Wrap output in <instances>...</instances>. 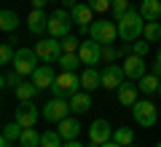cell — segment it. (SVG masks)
<instances>
[{"label":"cell","instance_id":"cell-1","mask_svg":"<svg viewBox=\"0 0 161 147\" xmlns=\"http://www.w3.org/2000/svg\"><path fill=\"white\" fill-rule=\"evenodd\" d=\"M142 29H145V19L140 11H132L129 8L124 16L118 19V38L124 43H134L137 38H142Z\"/></svg>","mask_w":161,"mask_h":147},{"label":"cell","instance_id":"cell-2","mask_svg":"<svg viewBox=\"0 0 161 147\" xmlns=\"http://www.w3.org/2000/svg\"><path fill=\"white\" fill-rule=\"evenodd\" d=\"M73 13L67 11V8H57V11L48 16V35L51 38H57V40H62L64 35H70L73 32Z\"/></svg>","mask_w":161,"mask_h":147},{"label":"cell","instance_id":"cell-3","mask_svg":"<svg viewBox=\"0 0 161 147\" xmlns=\"http://www.w3.org/2000/svg\"><path fill=\"white\" fill-rule=\"evenodd\" d=\"M78 91H80V75L64 72V70L57 75V80H54V86H51V94L62 96V99H70V96L78 94Z\"/></svg>","mask_w":161,"mask_h":147},{"label":"cell","instance_id":"cell-4","mask_svg":"<svg viewBox=\"0 0 161 147\" xmlns=\"http://www.w3.org/2000/svg\"><path fill=\"white\" fill-rule=\"evenodd\" d=\"M89 38L97 40V43H102V45H110V43H115V38H118V24H115V22H105V19L92 22V27H89Z\"/></svg>","mask_w":161,"mask_h":147},{"label":"cell","instance_id":"cell-5","mask_svg":"<svg viewBox=\"0 0 161 147\" xmlns=\"http://www.w3.org/2000/svg\"><path fill=\"white\" fill-rule=\"evenodd\" d=\"M132 115H134V123L142 126V129H150V126H156V120H158L156 104L148 102V99H137L134 107H132Z\"/></svg>","mask_w":161,"mask_h":147},{"label":"cell","instance_id":"cell-6","mask_svg":"<svg viewBox=\"0 0 161 147\" xmlns=\"http://www.w3.org/2000/svg\"><path fill=\"white\" fill-rule=\"evenodd\" d=\"M70 113H73V110H70V99H62V96H54V99H48V102L43 104V110H40V115H43L46 120H51V123L64 120Z\"/></svg>","mask_w":161,"mask_h":147},{"label":"cell","instance_id":"cell-7","mask_svg":"<svg viewBox=\"0 0 161 147\" xmlns=\"http://www.w3.org/2000/svg\"><path fill=\"white\" fill-rule=\"evenodd\" d=\"M14 70H16L19 75H32L35 70H38V54H35V48H16V59H14L11 64Z\"/></svg>","mask_w":161,"mask_h":147},{"label":"cell","instance_id":"cell-8","mask_svg":"<svg viewBox=\"0 0 161 147\" xmlns=\"http://www.w3.org/2000/svg\"><path fill=\"white\" fill-rule=\"evenodd\" d=\"M35 54H38L40 62L46 64H54L59 62V56H62V43H59L57 38H46V40H38V45H35Z\"/></svg>","mask_w":161,"mask_h":147},{"label":"cell","instance_id":"cell-9","mask_svg":"<svg viewBox=\"0 0 161 147\" xmlns=\"http://www.w3.org/2000/svg\"><path fill=\"white\" fill-rule=\"evenodd\" d=\"M78 56H80V62L86 64V67H94V64H99L102 62V43H97V40H83L80 43V48H78Z\"/></svg>","mask_w":161,"mask_h":147},{"label":"cell","instance_id":"cell-10","mask_svg":"<svg viewBox=\"0 0 161 147\" xmlns=\"http://www.w3.org/2000/svg\"><path fill=\"white\" fill-rule=\"evenodd\" d=\"M16 123L24 129H35L38 123V104L35 102H19L16 107Z\"/></svg>","mask_w":161,"mask_h":147},{"label":"cell","instance_id":"cell-11","mask_svg":"<svg viewBox=\"0 0 161 147\" xmlns=\"http://www.w3.org/2000/svg\"><path fill=\"white\" fill-rule=\"evenodd\" d=\"M89 139L94 142V144H105V142H110L113 139V129H110V123L108 120H94L92 126H89Z\"/></svg>","mask_w":161,"mask_h":147},{"label":"cell","instance_id":"cell-12","mask_svg":"<svg viewBox=\"0 0 161 147\" xmlns=\"http://www.w3.org/2000/svg\"><path fill=\"white\" fill-rule=\"evenodd\" d=\"M30 78H32V83L38 86V91H43V88H51V86H54V80H57V72H54L51 64H40V67L35 70Z\"/></svg>","mask_w":161,"mask_h":147},{"label":"cell","instance_id":"cell-13","mask_svg":"<svg viewBox=\"0 0 161 147\" xmlns=\"http://www.w3.org/2000/svg\"><path fill=\"white\" fill-rule=\"evenodd\" d=\"M124 72H126L129 80H140L145 75V56H137V54H129L124 59Z\"/></svg>","mask_w":161,"mask_h":147},{"label":"cell","instance_id":"cell-14","mask_svg":"<svg viewBox=\"0 0 161 147\" xmlns=\"http://www.w3.org/2000/svg\"><path fill=\"white\" fill-rule=\"evenodd\" d=\"M124 78H126L124 67H118V64H108V67L102 70V88H118V86L124 83Z\"/></svg>","mask_w":161,"mask_h":147},{"label":"cell","instance_id":"cell-15","mask_svg":"<svg viewBox=\"0 0 161 147\" xmlns=\"http://www.w3.org/2000/svg\"><path fill=\"white\" fill-rule=\"evenodd\" d=\"M27 29H30L32 35L48 32V16L43 13V8H32V11H30V16H27Z\"/></svg>","mask_w":161,"mask_h":147},{"label":"cell","instance_id":"cell-16","mask_svg":"<svg viewBox=\"0 0 161 147\" xmlns=\"http://www.w3.org/2000/svg\"><path fill=\"white\" fill-rule=\"evenodd\" d=\"M78 134H80V120L78 118H64V120H59V136H62L64 142H73V139H78Z\"/></svg>","mask_w":161,"mask_h":147},{"label":"cell","instance_id":"cell-17","mask_svg":"<svg viewBox=\"0 0 161 147\" xmlns=\"http://www.w3.org/2000/svg\"><path fill=\"white\" fill-rule=\"evenodd\" d=\"M70 110H73V115H86L92 110V96H89V91H78V94L70 96Z\"/></svg>","mask_w":161,"mask_h":147},{"label":"cell","instance_id":"cell-18","mask_svg":"<svg viewBox=\"0 0 161 147\" xmlns=\"http://www.w3.org/2000/svg\"><path fill=\"white\" fill-rule=\"evenodd\" d=\"M118 102L124 104V107H134V102H137V91H140V86H134V83H129V80H124V83L118 86Z\"/></svg>","mask_w":161,"mask_h":147},{"label":"cell","instance_id":"cell-19","mask_svg":"<svg viewBox=\"0 0 161 147\" xmlns=\"http://www.w3.org/2000/svg\"><path fill=\"white\" fill-rule=\"evenodd\" d=\"M80 88L83 91L102 88V72H97V67H86L80 72Z\"/></svg>","mask_w":161,"mask_h":147},{"label":"cell","instance_id":"cell-20","mask_svg":"<svg viewBox=\"0 0 161 147\" xmlns=\"http://www.w3.org/2000/svg\"><path fill=\"white\" fill-rule=\"evenodd\" d=\"M70 13H73V22L78 24V27H83V29L92 27V16H94V11H92V6H89V3H78V6H75Z\"/></svg>","mask_w":161,"mask_h":147},{"label":"cell","instance_id":"cell-21","mask_svg":"<svg viewBox=\"0 0 161 147\" xmlns=\"http://www.w3.org/2000/svg\"><path fill=\"white\" fill-rule=\"evenodd\" d=\"M140 13L145 22H158L161 19V0H140Z\"/></svg>","mask_w":161,"mask_h":147},{"label":"cell","instance_id":"cell-22","mask_svg":"<svg viewBox=\"0 0 161 147\" xmlns=\"http://www.w3.org/2000/svg\"><path fill=\"white\" fill-rule=\"evenodd\" d=\"M0 29L3 32H16L19 29V13L11 8H3L0 11Z\"/></svg>","mask_w":161,"mask_h":147},{"label":"cell","instance_id":"cell-23","mask_svg":"<svg viewBox=\"0 0 161 147\" xmlns=\"http://www.w3.org/2000/svg\"><path fill=\"white\" fill-rule=\"evenodd\" d=\"M140 91H142V94L145 96H148V94H158V86H161V78H158V75H156V72H145L142 75V78H140Z\"/></svg>","mask_w":161,"mask_h":147},{"label":"cell","instance_id":"cell-24","mask_svg":"<svg viewBox=\"0 0 161 147\" xmlns=\"http://www.w3.org/2000/svg\"><path fill=\"white\" fill-rule=\"evenodd\" d=\"M14 94H16V99H19V102H32V99H35V94H38V86H35L32 80H30V83H24V80H22V83H19L16 88H14Z\"/></svg>","mask_w":161,"mask_h":147},{"label":"cell","instance_id":"cell-25","mask_svg":"<svg viewBox=\"0 0 161 147\" xmlns=\"http://www.w3.org/2000/svg\"><path fill=\"white\" fill-rule=\"evenodd\" d=\"M113 142H118L121 147L134 144V131H132V129H126V126H121V129H115V131H113Z\"/></svg>","mask_w":161,"mask_h":147},{"label":"cell","instance_id":"cell-26","mask_svg":"<svg viewBox=\"0 0 161 147\" xmlns=\"http://www.w3.org/2000/svg\"><path fill=\"white\" fill-rule=\"evenodd\" d=\"M142 38L148 40V43H158L161 40V22H145Z\"/></svg>","mask_w":161,"mask_h":147},{"label":"cell","instance_id":"cell-27","mask_svg":"<svg viewBox=\"0 0 161 147\" xmlns=\"http://www.w3.org/2000/svg\"><path fill=\"white\" fill-rule=\"evenodd\" d=\"M78 64H83L78 54H62V56H59V67H62L64 72H75Z\"/></svg>","mask_w":161,"mask_h":147},{"label":"cell","instance_id":"cell-28","mask_svg":"<svg viewBox=\"0 0 161 147\" xmlns=\"http://www.w3.org/2000/svg\"><path fill=\"white\" fill-rule=\"evenodd\" d=\"M64 139L59 136V131H43L40 134V147H62Z\"/></svg>","mask_w":161,"mask_h":147},{"label":"cell","instance_id":"cell-29","mask_svg":"<svg viewBox=\"0 0 161 147\" xmlns=\"http://www.w3.org/2000/svg\"><path fill=\"white\" fill-rule=\"evenodd\" d=\"M59 43H62V51H64V54H78V48H80V43H83V40L75 38V35L70 32V35H64Z\"/></svg>","mask_w":161,"mask_h":147},{"label":"cell","instance_id":"cell-30","mask_svg":"<svg viewBox=\"0 0 161 147\" xmlns=\"http://www.w3.org/2000/svg\"><path fill=\"white\" fill-rule=\"evenodd\" d=\"M22 131H24V126H19L16 120H14V123L3 126V139H8V142H19V139H22Z\"/></svg>","mask_w":161,"mask_h":147},{"label":"cell","instance_id":"cell-31","mask_svg":"<svg viewBox=\"0 0 161 147\" xmlns=\"http://www.w3.org/2000/svg\"><path fill=\"white\" fill-rule=\"evenodd\" d=\"M14 59H16V51H14V43L11 40H6V43L0 45V64H14Z\"/></svg>","mask_w":161,"mask_h":147},{"label":"cell","instance_id":"cell-32","mask_svg":"<svg viewBox=\"0 0 161 147\" xmlns=\"http://www.w3.org/2000/svg\"><path fill=\"white\" fill-rule=\"evenodd\" d=\"M19 144L22 147H40V136L35 129H24L22 131V139H19Z\"/></svg>","mask_w":161,"mask_h":147},{"label":"cell","instance_id":"cell-33","mask_svg":"<svg viewBox=\"0 0 161 147\" xmlns=\"http://www.w3.org/2000/svg\"><path fill=\"white\" fill-rule=\"evenodd\" d=\"M19 83H22V75L16 70H6L3 72V88H16Z\"/></svg>","mask_w":161,"mask_h":147},{"label":"cell","instance_id":"cell-34","mask_svg":"<svg viewBox=\"0 0 161 147\" xmlns=\"http://www.w3.org/2000/svg\"><path fill=\"white\" fill-rule=\"evenodd\" d=\"M132 51L137 54V56H148V51H150V43H148L145 38H137V40L132 43Z\"/></svg>","mask_w":161,"mask_h":147},{"label":"cell","instance_id":"cell-35","mask_svg":"<svg viewBox=\"0 0 161 147\" xmlns=\"http://www.w3.org/2000/svg\"><path fill=\"white\" fill-rule=\"evenodd\" d=\"M110 8H113V16H115V22H118V19L129 11V0H113V6H110Z\"/></svg>","mask_w":161,"mask_h":147},{"label":"cell","instance_id":"cell-36","mask_svg":"<svg viewBox=\"0 0 161 147\" xmlns=\"http://www.w3.org/2000/svg\"><path fill=\"white\" fill-rule=\"evenodd\" d=\"M89 6H92L94 13H105L110 6H113V0H89Z\"/></svg>","mask_w":161,"mask_h":147},{"label":"cell","instance_id":"cell-37","mask_svg":"<svg viewBox=\"0 0 161 147\" xmlns=\"http://www.w3.org/2000/svg\"><path fill=\"white\" fill-rule=\"evenodd\" d=\"M102 59H105V62H115V59H118V48H115L113 43L102 45Z\"/></svg>","mask_w":161,"mask_h":147},{"label":"cell","instance_id":"cell-38","mask_svg":"<svg viewBox=\"0 0 161 147\" xmlns=\"http://www.w3.org/2000/svg\"><path fill=\"white\" fill-rule=\"evenodd\" d=\"M129 54H134V51H132V43H124V45L118 48V56H121V59H126Z\"/></svg>","mask_w":161,"mask_h":147},{"label":"cell","instance_id":"cell-39","mask_svg":"<svg viewBox=\"0 0 161 147\" xmlns=\"http://www.w3.org/2000/svg\"><path fill=\"white\" fill-rule=\"evenodd\" d=\"M153 72H156V75L161 78V51L156 54V59H153Z\"/></svg>","mask_w":161,"mask_h":147},{"label":"cell","instance_id":"cell-40","mask_svg":"<svg viewBox=\"0 0 161 147\" xmlns=\"http://www.w3.org/2000/svg\"><path fill=\"white\" fill-rule=\"evenodd\" d=\"M32 3V8H46V3H51V0H30Z\"/></svg>","mask_w":161,"mask_h":147},{"label":"cell","instance_id":"cell-41","mask_svg":"<svg viewBox=\"0 0 161 147\" xmlns=\"http://www.w3.org/2000/svg\"><path fill=\"white\" fill-rule=\"evenodd\" d=\"M62 6H64V8H67V11H73V8H75V6H78V0H62Z\"/></svg>","mask_w":161,"mask_h":147},{"label":"cell","instance_id":"cell-42","mask_svg":"<svg viewBox=\"0 0 161 147\" xmlns=\"http://www.w3.org/2000/svg\"><path fill=\"white\" fill-rule=\"evenodd\" d=\"M62 147H83V144H80V142L78 139H73V142H64V144Z\"/></svg>","mask_w":161,"mask_h":147},{"label":"cell","instance_id":"cell-43","mask_svg":"<svg viewBox=\"0 0 161 147\" xmlns=\"http://www.w3.org/2000/svg\"><path fill=\"white\" fill-rule=\"evenodd\" d=\"M102 147H121V144H118V142H113V139H110V142H105Z\"/></svg>","mask_w":161,"mask_h":147},{"label":"cell","instance_id":"cell-44","mask_svg":"<svg viewBox=\"0 0 161 147\" xmlns=\"http://www.w3.org/2000/svg\"><path fill=\"white\" fill-rule=\"evenodd\" d=\"M89 147H102V144H94V142H92V144H89Z\"/></svg>","mask_w":161,"mask_h":147},{"label":"cell","instance_id":"cell-45","mask_svg":"<svg viewBox=\"0 0 161 147\" xmlns=\"http://www.w3.org/2000/svg\"><path fill=\"white\" fill-rule=\"evenodd\" d=\"M54 3H62V0H54Z\"/></svg>","mask_w":161,"mask_h":147},{"label":"cell","instance_id":"cell-46","mask_svg":"<svg viewBox=\"0 0 161 147\" xmlns=\"http://www.w3.org/2000/svg\"><path fill=\"white\" fill-rule=\"evenodd\" d=\"M158 94H161V86H158Z\"/></svg>","mask_w":161,"mask_h":147},{"label":"cell","instance_id":"cell-47","mask_svg":"<svg viewBox=\"0 0 161 147\" xmlns=\"http://www.w3.org/2000/svg\"><path fill=\"white\" fill-rule=\"evenodd\" d=\"M156 147H161V142H158V144H156Z\"/></svg>","mask_w":161,"mask_h":147},{"label":"cell","instance_id":"cell-48","mask_svg":"<svg viewBox=\"0 0 161 147\" xmlns=\"http://www.w3.org/2000/svg\"><path fill=\"white\" fill-rule=\"evenodd\" d=\"M14 147H16V144H14ZM19 147H22V144H19Z\"/></svg>","mask_w":161,"mask_h":147},{"label":"cell","instance_id":"cell-49","mask_svg":"<svg viewBox=\"0 0 161 147\" xmlns=\"http://www.w3.org/2000/svg\"><path fill=\"white\" fill-rule=\"evenodd\" d=\"M129 147H134V144H129Z\"/></svg>","mask_w":161,"mask_h":147},{"label":"cell","instance_id":"cell-50","mask_svg":"<svg viewBox=\"0 0 161 147\" xmlns=\"http://www.w3.org/2000/svg\"><path fill=\"white\" fill-rule=\"evenodd\" d=\"M158 43H161V40H158Z\"/></svg>","mask_w":161,"mask_h":147},{"label":"cell","instance_id":"cell-51","mask_svg":"<svg viewBox=\"0 0 161 147\" xmlns=\"http://www.w3.org/2000/svg\"><path fill=\"white\" fill-rule=\"evenodd\" d=\"M158 22H161V19H158Z\"/></svg>","mask_w":161,"mask_h":147}]
</instances>
